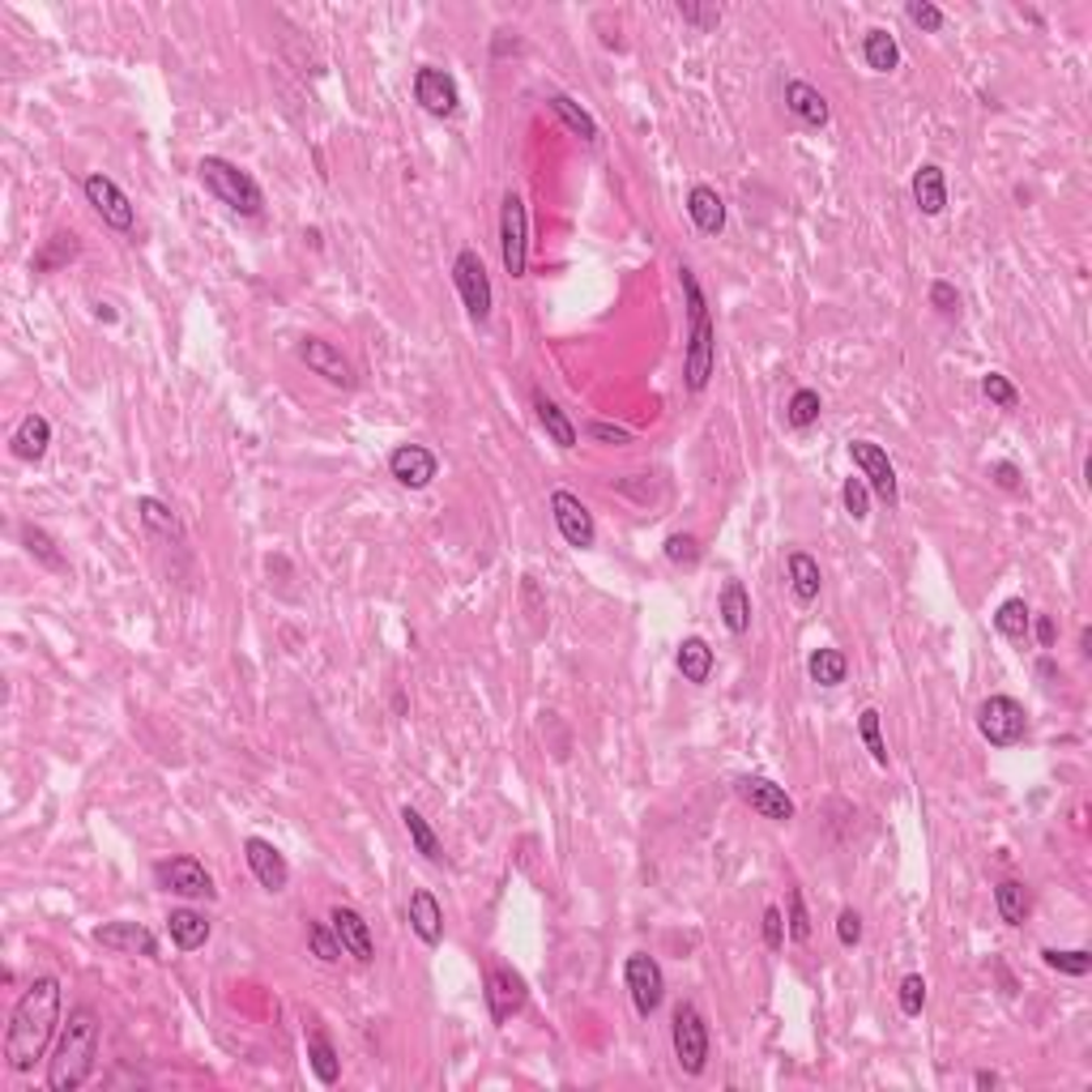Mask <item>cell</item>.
I'll list each match as a JSON object with an SVG mask.
<instances>
[{
    "mask_svg": "<svg viewBox=\"0 0 1092 1092\" xmlns=\"http://www.w3.org/2000/svg\"><path fill=\"white\" fill-rule=\"evenodd\" d=\"M533 409H538V423L546 427V436H551L560 448H572L576 444V427L568 423V415L555 405V401H546V397H533Z\"/></svg>",
    "mask_w": 1092,
    "mask_h": 1092,
    "instance_id": "d590c367",
    "label": "cell"
},
{
    "mask_svg": "<svg viewBox=\"0 0 1092 1092\" xmlns=\"http://www.w3.org/2000/svg\"><path fill=\"white\" fill-rule=\"evenodd\" d=\"M551 111H555V116H560L576 136H585V142H598V124L589 120V116H585L568 95H551Z\"/></svg>",
    "mask_w": 1092,
    "mask_h": 1092,
    "instance_id": "74e56055",
    "label": "cell"
},
{
    "mask_svg": "<svg viewBox=\"0 0 1092 1092\" xmlns=\"http://www.w3.org/2000/svg\"><path fill=\"white\" fill-rule=\"evenodd\" d=\"M678 14L696 22V26H717L721 22V9H700V5H678Z\"/></svg>",
    "mask_w": 1092,
    "mask_h": 1092,
    "instance_id": "6f0895ef",
    "label": "cell"
},
{
    "mask_svg": "<svg viewBox=\"0 0 1092 1092\" xmlns=\"http://www.w3.org/2000/svg\"><path fill=\"white\" fill-rule=\"evenodd\" d=\"M862 60H867L875 73H892L900 65V48H896L892 30H867V39H862Z\"/></svg>",
    "mask_w": 1092,
    "mask_h": 1092,
    "instance_id": "1f68e13d",
    "label": "cell"
},
{
    "mask_svg": "<svg viewBox=\"0 0 1092 1092\" xmlns=\"http://www.w3.org/2000/svg\"><path fill=\"white\" fill-rule=\"evenodd\" d=\"M85 201L95 205V214H99L107 226H116V231H128L132 218H136L128 193L116 184V179H107V175H85Z\"/></svg>",
    "mask_w": 1092,
    "mask_h": 1092,
    "instance_id": "8fae6325",
    "label": "cell"
},
{
    "mask_svg": "<svg viewBox=\"0 0 1092 1092\" xmlns=\"http://www.w3.org/2000/svg\"><path fill=\"white\" fill-rule=\"evenodd\" d=\"M678 670L688 682H709L713 674V649L700 641V636H688V641L678 645Z\"/></svg>",
    "mask_w": 1092,
    "mask_h": 1092,
    "instance_id": "d6a6232c",
    "label": "cell"
},
{
    "mask_svg": "<svg viewBox=\"0 0 1092 1092\" xmlns=\"http://www.w3.org/2000/svg\"><path fill=\"white\" fill-rule=\"evenodd\" d=\"M136 517H142V525L150 529V533H158V538H184V525H179V517L163 504V499H154V495H142L136 499Z\"/></svg>",
    "mask_w": 1092,
    "mask_h": 1092,
    "instance_id": "f546056e",
    "label": "cell"
},
{
    "mask_svg": "<svg viewBox=\"0 0 1092 1092\" xmlns=\"http://www.w3.org/2000/svg\"><path fill=\"white\" fill-rule=\"evenodd\" d=\"M806 674L811 682H819V688H837V682H845L849 674V662L841 649H815L811 662H806Z\"/></svg>",
    "mask_w": 1092,
    "mask_h": 1092,
    "instance_id": "e575fe53",
    "label": "cell"
},
{
    "mask_svg": "<svg viewBox=\"0 0 1092 1092\" xmlns=\"http://www.w3.org/2000/svg\"><path fill=\"white\" fill-rule=\"evenodd\" d=\"M307 943H312V951H316V961H325V965H338V961H342V951H346L342 939L329 935L321 922H312V926H307Z\"/></svg>",
    "mask_w": 1092,
    "mask_h": 1092,
    "instance_id": "ee69618b",
    "label": "cell"
},
{
    "mask_svg": "<svg viewBox=\"0 0 1092 1092\" xmlns=\"http://www.w3.org/2000/svg\"><path fill=\"white\" fill-rule=\"evenodd\" d=\"M56 1020H60V982L56 977H34L26 986V994L18 998V1008L9 1016V1028H5V1063L14 1071H30L43 1050H48V1041L56 1033Z\"/></svg>",
    "mask_w": 1092,
    "mask_h": 1092,
    "instance_id": "6da1fadb",
    "label": "cell"
},
{
    "mask_svg": "<svg viewBox=\"0 0 1092 1092\" xmlns=\"http://www.w3.org/2000/svg\"><path fill=\"white\" fill-rule=\"evenodd\" d=\"M436 470H440V466H436V452L423 448V444H401V448H393V457H389V474H393L401 487H409V491L431 487Z\"/></svg>",
    "mask_w": 1092,
    "mask_h": 1092,
    "instance_id": "2e32d148",
    "label": "cell"
},
{
    "mask_svg": "<svg viewBox=\"0 0 1092 1092\" xmlns=\"http://www.w3.org/2000/svg\"><path fill=\"white\" fill-rule=\"evenodd\" d=\"M589 436L606 440V444H631V431L627 427H611V423H589Z\"/></svg>",
    "mask_w": 1092,
    "mask_h": 1092,
    "instance_id": "9f6ffc18",
    "label": "cell"
},
{
    "mask_svg": "<svg viewBox=\"0 0 1092 1092\" xmlns=\"http://www.w3.org/2000/svg\"><path fill=\"white\" fill-rule=\"evenodd\" d=\"M409 926H415V935L427 947H436L444 939V909H440V900L427 888H419L415 896H409Z\"/></svg>",
    "mask_w": 1092,
    "mask_h": 1092,
    "instance_id": "7402d4cb",
    "label": "cell"
},
{
    "mask_svg": "<svg viewBox=\"0 0 1092 1092\" xmlns=\"http://www.w3.org/2000/svg\"><path fill=\"white\" fill-rule=\"evenodd\" d=\"M415 99H419L431 116H452V111H457V103H462L457 81H452L444 69H436V65H423V69L415 73Z\"/></svg>",
    "mask_w": 1092,
    "mask_h": 1092,
    "instance_id": "ac0fdd59",
    "label": "cell"
},
{
    "mask_svg": "<svg viewBox=\"0 0 1092 1092\" xmlns=\"http://www.w3.org/2000/svg\"><path fill=\"white\" fill-rule=\"evenodd\" d=\"M994 904H998V918H1003L1008 926H1024V918H1028V888L1020 879H1003L994 888Z\"/></svg>",
    "mask_w": 1092,
    "mask_h": 1092,
    "instance_id": "836d02e7",
    "label": "cell"
},
{
    "mask_svg": "<svg viewBox=\"0 0 1092 1092\" xmlns=\"http://www.w3.org/2000/svg\"><path fill=\"white\" fill-rule=\"evenodd\" d=\"M244 858H248V867H252V875H256V884L265 892H282L291 884L287 858L278 853V845H269L265 837H248L244 841Z\"/></svg>",
    "mask_w": 1092,
    "mask_h": 1092,
    "instance_id": "e0dca14e",
    "label": "cell"
},
{
    "mask_svg": "<svg viewBox=\"0 0 1092 1092\" xmlns=\"http://www.w3.org/2000/svg\"><path fill=\"white\" fill-rule=\"evenodd\" d=\"M623 977H627V994H631L636 1012L653 1016L662 1008V998H666V977H662L657 961H653V955H645V951H636V955H627Z\"/></svg>",
    "mask_w": 1092,
    "mask_h": 1092,
    "instance_id": "ba28073f",
    "label": "cell"
},
{
    "mask_svg": "<svg viewBox=\"0 0 1092 1092\" xmlns=\"http://www.w3.org/2000/svg\"><path fill=\"white\" fill-rule=\"evenodd\" d=\"M786 107H790L802 124H811V128H824L828 116H833V111H828V99L819 95L815 85H806V81H790V85H786Z\"/></svg>",
    "mask_w": 1092,
    "mask_h": 1092,
    "instance_id": "d4e9b609",
    "label": "cell"
},
{
    "mask_svg": "<svg viewBox=\"0 0 1092 1092\" xmlns=\"http://www.w3.org/2000/svg\"><path fill=\"white\" fill-rule=\"evenodd\" d=\"M977 730L990 747H1016L1028 735V713L1012 696H990L977 709Z\"/></svg>",
    "mask_w": 1092,
    "mask_h": 1092,
    "instance_id": "5b68a950",
    "label": "cell"
},
{
    "mask_svg": "<svg viewBox=\"0 0 1092 1092\" xmlns=\"http://www.w3.org/2000/svg\"><path fill=\"white\" fill-rule=\"evenodd\" d=\"M982 393H986L994 405H1003V409H1016V405H1020V393H1016V384H1012L1008 376H998V372L982 376Z\"/></svg>",
    "mask_w": 1092,
    "mask_h": 1092,
    "instance_id": "c3c4849f",
    "label": "cell"
},
{
    "mask_svg": "<svg viewBox=\"0 0 1092 1092\" xmlns=\"http://www.w3.org/2000/svg\"><path fill=\"white\" fill-rule=\"evenodd\" d=\"M487 1003H491V1020L504 1024L525 1008V977L508 965H495L487 977Z\"/></svg>",
    "mask_w": 1092,
    "mask_h": 1092,
    "instance_id": "5bb4252c",
    "label": "cell"
},
{
    "mask_svg": "<svg viewBox=\"0 0 1092 1092\" xmlns=\"http://www.w3.org/2000/svg\"><path fill=\"white\" fill-rule=\"evenodd\" d=\"M764 943H768L772 951H777V947L786 943V918H781V909H777V904H768V909H764Z\"/></svg>",
    "mask_w": 1092,
    "mask_h": 1092,
    "instance_id": "f5cc1de1",
    "label": "cell"
},
{
    "mask_svg": "<svg viewBox=\"0 0 1092 1092\" xmlns=\"http://www.w3.org/2000/svg\"><path fill=\"white\" fill-rule=\"evenodd\" d=\"M401 824H405L409 841H415V849H419L427 862H440V858H444V849H440V837L431 833V824H427V819H423L415 806H405V811H401Z\"/></svg>",
    "mask_w": 1092,
    "mask_h": 1092,
    "instance_id": "8d00e7d4",
    "label": "cell"
},
{
    "mask_svg": "<svg viewBox=\"0 0 1092 1092\" xmlns=\"http://www.w3.org/2000/svg\"><path fill=\"white\" fill-rule=\"evenodd\" d=\"M909 18H914V26H922L926 34H935L943 26V9L930 5V0H909Z\"/></svg>",
    "mask_w": 1092,
    "mask_h": 1092,
    "instance_id": "f907efd6",
    "label": "cell"
},
{
    "mask_svg": "<svg viewBox=\"0 0 1092 1092\" xmlns=\"http://www.w3.org/2000/svg\"><path fill=\"white\" fill-rule=\"evenodd\" d=\"M670 1041H674V1059H678L682 1075H700L704 1063H709V1028H704V1016H700L692 1003H678V1008H674Z\"/></svg>",
    "mask_w": 1092,
    "mask_h": 1092,
    "instance_id": "8992f818",
    "label": "cell"
},
{
    "mask_svg": "<svg viewBox=\"0 0 1092 1092\" xmlns=\"http://www.w3.org/2000/svg\"><path fill=\"white\" fill-rule=\"evenodd\" d=\"M22 542H26V551H30L39 564H48V568H56V572L65 568V560H60V551H56V542H52L48 533H43L39 525H26V529H22Z\"/></svg>",
    "mask_w": 1092,
    "mask_h": 1092,
    "instance_id": "7bdbcfd3",
    "label": "cell"
},
{
    "mask_svg": "<svg viewBox=\"0 0 1092 1092\" xmlns=\"http://www.w3.org/2000/svg\"><path fill=\"white\" fill-rule=\"evenodd\" d=\"M790 935H794L798 943L811 939V918H806V909H802V892H798V888L790 892Z\"/></svg>",
    "mask_w": 1092,
    "mask_h": 1092,
    "instance_id": "816d5d0a",
    "label": "cell"
},
{
    "mask_svg": "<svg viewBox=\"0 0 1092 1092\" xmlns=\"http://www.w3.org/2000/svg\"><path fill=\"white\" fill-rule=\"evenodd\" d=\"M95 939L111 951H124V955H158V939L136 922H107V926L95 930Z\"/></svg>",
    "mask_w": 1092,
    "mask_h": 1092,
    "instance_id": "44dd1931",
    "label": "cell"
},
{
    "mask_svg": "<svg viewBox=\"0 0 1092 1092\" xmlns=\"http://www.w3.org/2000/svg\"><path fill=\"white\" fill-rule=\"evenodd\" d=\"M95 1050H99V1016L90 1008H73L60 1033V1045H56V1059L48 1067V1088L52 1092L81 1088L90 1071H95Z\"/></svg>",
    "mask_w": 1092,
    "mask_h": 1092,
    "instance_id": "7a4b0ae2",
    "label": "cell"
},
{
    "mask_svg": "<svg viewBox=\"0 0 1092 1092\" xmlns=\"http://www.w3.org/2000/svg\"><path fill=\"white\" fill-rule=\"evenodd\" d=\"M452 278H457V291L466 299V312L474 316V321L482 325L487 316H491V278H487V265L474 248H466L457 256V265H452Z\"/></svg>",
    "mask_w": 1092,
    "mask_h": 1092,
    "instance_id": "9c48e42d",
    "label": "cell"
},
{
    "mask_svg": "<svg viewBox=\"0 0 1092 1092\" xmlns=\"http://www.w3.org/2000/svg\"><path fill=\"white\" fill-rule=\"evenodd\" d=\"M688 214H692V222H696L700 235H721V226H725V201L717 197V189L696 184V189L688 193Z\"/></svg>",
    "mask_w": 1092,
    "mask_h": 1092,
    "instance_id": "cb8c5ba5",
    "label": "cell"
},
{
    "mask_svg": "<svg viewBox=\"0 0 1092 1092\" xmlns=\"http://www.w3.org/2000/svg\"><path fill=\"white\" fill-rule=\"evenodd\" d=\"M858 735H862V743H867L871 760H875L879 768H888V743H884V735H879V709H862V713H858Z\"/></svg>",
    "mask_w": 1092,
    "mask_h": 1092,
    "instance_id": "60d3db41",
    "label": "cell"
},
{
    "mask_svg": "<svg viewBox=\"0 0 1092 1092\" xmlns=\"http://www.w3.org/2000/svg\"><path fill=\"white\" fill-rule=\"evenodd\" d=\"M739 798H743L751 811H760L764 819H772V824H790V819H794L790 794H786L777 781H768V777H743V781H739Z\"/></svg>",
    "mask_w": 1092,
    "mask_h": 1092,
    "instance_id": "9a60e30c",
    "label": "cell"
},
{
    "mask_svg": "<svg viewBox=\"0 0 1092 1092\" xmlns=\"http://www.w3.org/2000/svg\"><path fill=\"white\" fill-rule=\"evenodd\" d=\"M307 1063H312V1071H316V1079H321V1084H338V1075H342V1059H338L333 1041H329L321 1028H312V1033H307Z\"/></svg>",
    "mask_w": 1092,
    "mask_h": 1092,
    "instance_id": "f1b7e54d",
    "label": "cell"
},
{
    "mask_svg": "<svg viewBox=\"0 0 1092 1092\" xmlns=\"http://www.w3.org/2000/svg\"><path fill=\"white\" fill-rule=\"evenodd\" d=\"M930 307L943 312V316H955V312H961V295H955L951 282H935L930 287Z\"/></svg>",
    "mask_w": 1092,
    "mask_h": 1092,
    "instance_id": "db71d44e",
    "label": "cell"
},
{
    "mask_svg": "<svg viewBox=\"0 0 1092 1092\" xmlns=\"http://www.w3.org/2000/svg\"><path fill=\"white\" fill-rule=\"evenodd\" d=\"M682 278V291H688V303H692V338H688V389L700 393L717 368V329H713V316H709V303H704V291L696 282L692 269H678Z\"/></svg>",
    "mask_w": 1092,
    "mask_h": 1092,
    "instance_id": "3957f363",
    "label": "cell"
},
{
    "mask_svg": "<svg viewBox=\"0 0 1092 1092\" xmlns=\"http://www.w3.org/2000/svg\"><path fill=\"white\" fill-rule=\"evenodd\" d=\"M837 939L845 947H858L862 943V918L853 914V909H841V918H837Z\"/></svg>",
    "mask_w": 1092,
    "mask_h": 1092,
    "instance_id": "11a10c76",
    "label": "cell"
},
{
    "mask_svg": "<svg viewBox=\"0 0 1092 1092\" xmlns=\"http://www.w3.org/2000/svg\"><path fill=\"white\" fill-rule=\"evenodd\" d=\"M922 1008H926V977H922V973H909V977L900 982V1012H904V1016H922Z\"/></svg>",
    "mask_w": 1092,
    "mask_h": 1092,
    "instance_id": "7dc6e473",
    "label": "cell"
},
{
    "mask_svg": "<svg viewBox=\"0 0 1092 1092\" xmlns=\"http://www.w3.org/2000/svg\"><path fill=\"white\" fill-rule=\"evenodd\" d=\"M1041 961L1050 965V969H1059V973H1067V977H1084V973L1092 969V951H1084V947H1075V951L1045 947V951H1041Z\"/></svg>",
    "mask_w": 1092,
    "mask_h": 1092,
    "instance_id": "b9f144b4",
    "label": "cell"
},
{
    "mask_svg": "<svg viewBox=\"0 0 1092 1092\" xmlns=\"http://www.w3.org/2000/svg\"><path fill=\"white\" fill-rule=\"evenodd\" d=\"M786 568H790L794 598H798V602H815V598H819V585H824V576H819V564H815L806 551H794Z\"/></svg>",
    "mask_w": 1092,
    "mask_h": 1092,
    "instance_id": "4dcf8cb0",
    "label": "cell"
},
{
    "mask_svg": "<svg viewBox=\"0 0 1092 1092\" xmlns=\"http://www.w3.org/2000/svg\"><path fill=\"white\" fill-rule=\"evenodd\" d=\"M1037 641H1041V649L1054 645V619H1037Z\"/></svg>",
    "mask_w": 1092,
    "mask_h": 1092,
    "instance_id": "91938a15",
    "label": "cell"
},
{
    "mask_svg": "<svg viewBox=\"0 0 1092 1092\" xmlns=\"http://www.w3.org/2000/svg\"><path fill=\"white\" fill-rule=\"evenodd\" d=\"M990 474H994V482L1003 487V491H1016V487H1020V470H1016V466H1008V462L990 466Z\"/></svg>",
    "mask_w": 1092,
    "mask_h": 1092,
    "instance_id": "680465c9",
    "label": "cell"
},
{
    "mask_svg": "<svg viewBox=\"0 0 1092 1092\" xmlns=\"http://www.w3.org/2000/svg\"><path fill=\"white\" fill-rule=\"evenodd\" d=\"M154 879H158L167 892L189 896V900H201V896L209 900V896H214V879H209V871L201 867L197 858H167V862H158Z\"/></svg>",
    "mask_w": 1092,
    "mask_h": 1092,
    "instance_id": "30bf717a",
    "label": "cell"
},
{
    "mask_svg": "<svg viewBox=\"0 0 1092 1092\" xmlns=\"http://www.w3.org/2000/svg\"><path fill=\"white\" fill-rule=\"evenodd\" d=\"M73 252H77V240H73V235H52V244L34 256V269H39V273H48V269L73 260Z\"/></svg>",
    "mask_w": 1092,
    "mask_h": 1092,
    "instance_id": "f6af8a7d",
    "label": "cell"
},
{
    "mask_svg": "<svg viewBox=\"0 0 1092 1092\" xmlns=\"http://www.w3.org/2000/svg\"><path fill=\"white\" fill-rule=\"evenodd\" d=\"M1028 623H1033V615H1028L1024 598H1008L1003 606L994 611V627L1003 631V636H1012V641H1020V636L1028 631Z\"/></svg>",
    "mask_w": 1092,
    "mask_h": 1092,
    "instance_id": "f35d334b",
    "label": "cell"
},
{
    "mask_svg": "<svg viewBox=\"0 0 1092 1092\" xmlns=\"http://www.w3.org/2000/svg\"><path fill=\"white\" fill-rule=\"evenodd\" d=\"M167 930H171V943L179 951H197L209 939V922H205V914H197V909H171Z\"/></svg>",
    "mask_w": 1092,
    "mask_h": 1092,
    "instance_id": "4316f807",
    "label": "cell"
},
{
    "mask_svg": "<svg viewBox=\"0 0 1092 1092\" xmlns=\"http://www.w3.org/2000/svg\"><path fill=\"white\" fill-rule=\"evenodd\" d=\"M666 560L670 564H696L700 560V542L692 533H670L666 538Z\"/></svg>",
    "mask_w": 1092,
    "mask_h": 1092,
    "instance_id": "681fc988",
    "label": "cell"
},
{
    "mask_svg": "<svg viewBox=\"0 0 1092 1092\" xmlns=\"http://www.w3.org/2000/svg\"><path fill=\"white\" fill-rule=\"evenodd\" d=\"M973 1084H977V1088H998V1075H994V1071H977Z\"/></svg>",
    "mask_w": 1092,
    "mask_h": 1092,
    "instance_id": "94428289",
    "label": "cell"
},
{
    "mask_svg": "<svg viewBox=\"0 0 1092 1092\" xmlns=\"http://www.w3.org/2000/svg\"><path fill=\"white\" fill-rule=\"evenodd\" d=\"M721 623L730 627L735 636L751 631V594L743 589V580H730L721 589Z\"/></svg>",
    "mask_w": 1092,
    "mask_h": 1092,
    "instance_id": "83f0119b",
    "label": "cell"
},
{
    "mask_svg": "<svg viewBox=\"0 0 1092 1092\" xmlns=\"http://www.w3.org/2000/svg\"><path fill=\"white\" fill-rule=\"evenodd\" d=\"M52 444V423L43 419V415H26L14 431V457L22 462H43V452H48Z\"/></svg>",
    "mask_w": 1092,
    "mask_h": 1092,
    "instance_id": "484cf974",
    "label": "cell"
},
{
    "mask_svg": "<svg viewBox=\"0 0 1092 1092\" xmlns=\"http://www.w3.org/2000/svg\"><path fill=\"white\" fill-rule=\"evenodd\" d=\"M299 358L307 363V368H312L316 376H325L329 384H338V389H354V372H350L346 354H342L333 342H325V338H307V342L299 346Z\"/></svg>",
    "mask_w": 1092,
    "mask_h": 1092,
    "instance_id": "d6986e66",
    "label": "cell"
},
{
    "mask_svg": "<svg viewBox=\"0 0 1092 1092\" xmlns=\"http://www.w3.org/2000/svg\"><path fill=\"white\" fill-rule=\"evenodd\" d=\"M197 175H201V184L222 201V205H231L235 214L244 218H256L265 209V193L260 184L235 163H226V158H201L197 163Z\"/></svg>",
    "mask_w": 1092,
    "mask_h": 1092,
    "instance_id": "277c9868",
    "label": "cell"
},
{
    "mask_svg": "<svg viewBox=\"0 0 1092 1092\" xmlns=\"http://www.w3.org/2000/svg\"><path fill=\"white\" fill-rule=\"evenodd\" d=\"M529 218H525V201L517 193L504 197L499 205V256H504V269L508 278H525V265H529Z\"/></svg>",
    "mask_w": 1092,
    "mask_h": 1092,
    "instance_id": "52a82bcc",
    "label": "cell"
},
{
    "mask_svg": "<svg viewBox=\"0 0 1092 1092\" xmlns=\"http://www.w3.org/2000/svg\"><path fill=\"white\" fill-rule=\"evenodd\" d=\"M849 457H853V466L862 470V482H867L879 499L896 504V470H892V462H888V452H884L879 444H871V440H853V444H849Z\"/></svg>",
    "mask_w": 1092,
    "mask_h": 1092,
    "instance_id": "7c38bea8",
    "label": "cell"
},
{
    "mask_svg": "<svg viewBox=\"0 0 1092 1092\" xmlns=\"http://www.w3.org/2000/svg\"><path fill=\"white\" fill-rule=\"evenodd\" d=\"M841 499H845V513H849L853 521H867V508H871V487H867V482H862V478H845Z\"/></svg>",
    "mask_w": 1092,
    "mask_h": 1092,
    "instance_id": "bcb514c9",
    "label": "cell"
},
{
    "mask_svg": "<svg viewBox=\"0 0 1092 1092\" xmlns=\"http://www.w3.org/2000/svg\"><path fill=\"white\" fill-rule=\"evenodd\" d=\"M551 513H555V525H560V533H564L568 546H576V551L594 546V538H598L594 513H589L572 491H555V495H551Z\"/></svg>",
    "mask_w": 1092,
    "mask_h": 1092,
    "instance_id": "4fadbf2b",
    "label": "cell"
},
{
    "mask_svg": "<svg viewBox=\"0 0 1092 1092\" xmlns=\"http://www.w3.org/2000/svg\"><path fill=\"white\" fill-rule=\"evenodd\" d=\"M914 201L926 218H939L947 209V179H943V167L935 163H922L914 171Z\"/></svg>",
    "mask_w": 1092,
    "mask_h": 1092,
    "instance_id": "603a6c76",
    "label": "cell"
},
{
    "mask_svg": "<svg viewBox=\"0 0 1092 1092\" xmlns=\"http://www.w3.org/2000/svg\"><path fill=\"white\" fill-rule=\"evenodd\" d=\"M819 409H824V401H819L815 389H798L790 401H786V423L790 427H811L819 419Z\"/></svg>",
    "mask_w": 1092,
    "mask_h": 1092,
    "instance_id": "ab89813d",
    "label": "cell"
},
{
    "mask_svg": "<svg viewBox=\"0 0 1092 1092\" xmlns=\"http://www.w3.org/2000/svg\"><path fill=\"white\" fill-rule=\"evenodd\" d=\"M329 922H333V935L342 939V947L354 955V961H363V965H368L372 955H376V943H372V930H368V922H363V914H358V909H350V904H338L333 914H329Z\"/></svg>",
    "mask_w": 1092,
    "mask_h": 1092,
    "instance_id": "ffe728a7",
    "label": "cell"
}]
</instances>
